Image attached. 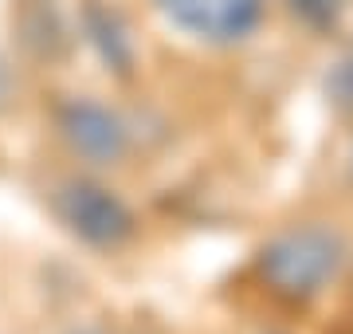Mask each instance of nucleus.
<instances>
[{"label": "nucleus", "instance_id": "obj_1", "mask_svg": "<svg viewBox=\"0 0 353 334\" xmlns=\"http://www.w3.org/2000/svg\"><path fill=\"white\" fill-rule=\"evenodd\" d=\"M345 244L330 228H290L275 236L259 256V271L271 283V291L287 299H310L338 275Z\"/></svg>", "mask_w": 353, "mask_h": 334}, {"label": "nucleus", "instance_id": "obj_2", "mask_svg": "<svg viewBox=\"0 0 353 334\" xmlns=\"http://www.w3.org/2000/svg\"><path fill=\"white\" fill-rule=\"evenodd\" d=\"M157 4L181 32L208 43H236L252 36L263 16V0H157Z\"/></svg>", "mask_w": 353, "mask_h": 334}, {"label": "nucleus", "instance_id": "obj_3", "mask_svg": "<svg viewBox=\"0 0 353 334\" xmlns=\"http://www.w3.org/2000/svg\"><path fill=\"white\" fill-rule=\"evenodd\" d=\"M59 213L90 244H118L130 232V213L122 208V201L99 185H83V181L67 185L59 193Z\"/></svg>", "mask_w": 353, "mask_h": 334}, {"label": "nucleus", "instance_id": "obj_4", "mask_svg": "<svg viewBox=\"0 0 353 334\" xmlns=\"http://www.w3.org/2000/svg\"><path fill=\"white\" fill-rule=\"evenodd\" d=\"M63 134H67V141L75 146L79 154L90 157V161H99V166L118 161L122 150H126V130H122V122H118L114 115H106V110L94 106V103L67 106Z\"/></svg>", "mask_w": 353, "mask_h": 334}, {"label": "nucleus", "instance_id": "obj_5", "mask_svg": "<svg viewBox=\"0 0 353 334\" xmlns=\"http://www.w3.org/2000/svg\"><path fill=\"white\" fill-rule=\"evenodd\" d=\"M290 8L299 20H306L310 28H330L341 16L345 0H290Z\"/></svg>", "mask_w": 353, "mask_h": 334}, {"label": "nucleus", "instance_id": "obj_6", "mask_svg": "<svg viewBox=\"0 0 353 334\" xmlns=\"http://www.w3.org/2000/svg\"><path fill=\"white\" fill-rule=\"evenodd\" d=\"M326 90H330V99H334L338 106H353V52L345 55V59L338 63V71L330 75Z\"/></svg>", "mask_w": 353, "mask_h": 334}]
</instances>
